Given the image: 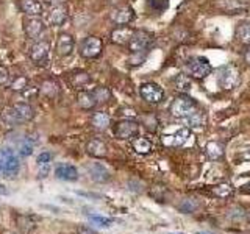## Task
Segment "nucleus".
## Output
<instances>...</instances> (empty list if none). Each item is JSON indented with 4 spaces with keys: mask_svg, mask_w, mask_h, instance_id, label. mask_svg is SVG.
Segmentation results:
<instances>
[{
    "mask_svg": "<svg viewBox=\"0 0 250 234\" xmlns=\"http://www.w3.org/2000/svg\"><path fill=\"white\" fill-rule=\"evenodd\" d=\"M244 58H246V62H249V64H250V45H249V49L246 50Z\"/></svg>",
    "mask_w": 250,
    "mask_h": 234,
    "instance_id": "obj_43",
    "label": "nucleus"
},
{
    "mask_svg": "<svg viewBox=\"0 0 250 234\" xmlns=\"http://www.w3.org/2000/svg\"><path fill=\"white\" fill-rule=\"evenodd\" d=\"M205 152H207V156L211 159V161H217V159H221L222 156H224V145L222 144H219L216 142V140H211V142L207 144L205 147Z\"/></svg>",
    "mask_w": 250,
    "mask_h": 234,
    "instance_id": "obj_23",
    "label": "nucleus"
},
{
    "mask_svg": "<svg viewBox=\"0 0 250 234\" xmlns=\"http://www.w3.org/2000/svg\"><path fill=\"white\" fill-rule=\"evenodd\" d=\"M18 150H19V155L21 156H30L31 153H33V150H35V142L31 139H23V140H21L19 142V145H18Z\"/></svg>",
    "mask_w": 250,
    "mask_h": 234,
    "instance_id": "obj_32",
    "label": "nucleus"
},
{
    "mask_svg": "<svg viewBox=\"0 0 250 234\" xmlns=\"http://www.w3.org/2000/svg\"><path fill=\"white\" fill-rule=\"evenodd\" d=\"M55 176L62 181H75L78 179V170L72 164H60L55 169Z\"/></svg>",
    "mask_w": 250,
    "mask_h": 234,
    "instance_id": "obj_18",
    "label": "nucleus"
},
{
    "mask_svg": "<svg viewBox=\"0 0 250 234\" xmlns=\"http://www.w3.org/2000/svg\"><path fill=\"white\" fill-rule=\"evenodd\" d=\"M186 122H188V127H191V128H203L207 123V116L202 111H195L189 117H186Z\"/></svg>",
    "mask_w": 250,
    "mask_h": 234,
    "instance_id": "obj_26",
    "label": "nucleus"
},
{
    "mask_svg": "<svg viewBox=\"0 0 250 234\" xmlns=\"http://www.w3.org/2000/svg\"><path fill=\"white\" fill-rule=\"evenodd\" d=\"M45 31L44 22L39 18H25L23 19V33L27 39H38Z\"/></svg>",
    "mask_w": 250,
    "mask_h": 234,
    "instance_id": "obj_12",
    "label": "nucleus"
},
{
    "mask_svg": "<svg viewBox=\"0 0 250 234\" xmlns=\"http://www.w3.org/2000/svg\"><path fill=\"white\" fill-rule=\"evenodd\" d=\"M27 88H28V80H27V77H23V75L14 77L10 84V89L13 91H25Z\"/></svg>",
    "mask_w": 250,
    "mask_h": 234,
    "instance_id": "obj_34",
    "label": "nucleus"
},
{
    "mask_svg": "<svg viewBox=\"0 0 250 234\" xmlns=\"http://www.w3.org/2000/svg\"><path fill=\"white\" fill-rule=\"evenodd\" d=\"M236 39L244 45H250V22H242L236 28Z\"/></svg>",
    "mask_w": 250,
    "mask_h": 234,
    "instance_id": "obj_27",
    "label": "nucleus"
},
{
    "mask_svg": "<svg viewBox=\"0 0 250 234\" xmlns=\"http://www.w3.org/2000/svg\"><path fill=\"white\" fill-rule=\"evenodd\" d=\"M35 117V109L30 103H25V101H19L13 106H10L3 114V119L8 125H18V123H23L28 122Z\"/></svg>",
    "mask_w": 250,
    "mask_h": 234,
    "instance_id": "obj_1",
    "label": "nucleus"
},
{
    "mask_svg": "<svg viewBox=\"0 0 250 234\" xmlns=\"http://www.w3.org/2000/svg\"><path fill=\"white\" fill-rule=\"evenodd\" d=\"M114 136L117 139H133L139 135V123L135 120H119L114 125Z\"/></svg>",
    "mask_w": 250,
    "mask_h": 234,
    "instance_id": "obj_8",
    "label": "nucleus"
},
{
    "mask_svg": "<svg viewBox=\"0 0 250 234\" xmlns=\"http://www.w3.org/2000/svg\"><path fill=\"white\" fill-rule=\"evenodd\" d=\"M21 170V162L16 153L10 148L0 152V175L6 178H14Z\"/></svg>",
    "mask_w": 250,
    "mask_h": 234,
    "instance_id": "obj_3",
    "label": "nucleus"
},
{
    "mask_svg": "<svg viewBox=\"0 0 250 234\" xmlns=\"http://www.w3.org/2000/svg\"><path fill=\"white\" fill-rule=\"evenodd\" d=\"M169 234H183V233H169Z\"/></svg>",
    "mask_w": 250,
    "mask_h": 234,
    "instance_id": "obj_45",
    "label": "nucleus"
},
{
    "mask_svg": "<svg viewBox=\"0 0 250 234\" xmlns=\"http://www.w3.org/2000/svg\"><path fill=\"white\" fill-rule=\"evenodd\" d=\"M244 191H246V192H249V194H250V183H249V184H247V186H246V189H244Z\"/></svg>",
    "mask_w": 250,
    "mask_h": 234,
    "instance_id": "obj_44",
    "label": "nucleus"
},
{
    "mask_svg": "<svg viewBox=\"0 0 250 234\" xmlns=\"http://www.w3.org/2000/svg\"><path fill=\"white\" fill-rule=\"evenodd\" d=\"M109 20L116 23V25H127V23L135 20V11L128 5L116 6L109 11Z\"/></svg>",
    "mask_w": 250,
    "mask_h": 234,
    "instance_id": "obj_9",
    "label": "nucleus"
},
{
    "mask_svg": "<svg viewBox=\"0 0 250 234\" xmlns=\"http://www.w3.org/2000/svg\"><path fill=\"white\" fill-rule=\"evenodd\" d=\"M70 84L77 89H83L86 84L91 81V75L88 72H83V70H78V72H74L70 75Z\"/></svg>",
    "mask_w": 250,
    "mask_h": 234,
    "instance_id": "obj_24",
    "label": "nucleus"
},
{
    "mask_svg": "<svg viewBox=\"0 0 250 234\" xmlns=\"http://www.w3.org/2000/svg\"><path fill=\"white\" fill-rule=\"evenodd\" d=\"M92 92H94V96H96L99 103H105V101H108L109 98H111V92H109L108 88H104V86H100V88H96Z\"/></svg>",
    "mask_w": 250,
    "mask_h": 234,
    "instance_id": "obj_36",
    "label": "nucleus"
},
{
    "mask_svg": "<svg viewBox=\"0 0 250 234\" xmlns=\"http://www.w3.org/2000/svg\"><path fill=\"white\" fill-rule=\"evenodd\" d=\"M214 195L219 198H229L233 195V186L230 183H221L214 187Z\"/></svg>",
    "mask_w": 250,
    "mask_h": 234,
    "instance_id": "obj_30",
    "label": "nucleus"
},
{
    "mask_svg": "<svg viewBox=\"0 0 250 234\" xmlns=\"http://www.w3.org/2000/svg\"><path fill=\"white\" fill-rule=\"evenodd\" d=\"M74 38L69 33H61L57 39V53L61 58H66L69 55H72L74 52Z\"/></svg>",
    "mask_w": 250,
    "mask_h": 234,
    "instance_id": "obj_15",
    "label": "nucleus"
},
{
    "mask_svg": "<svg viewBox=\"0 0 250 234\" xmlns=\"http://www.w3.org/2000/svg\"><path fill=\"white\" fill-rule=\"evenodd\" d=\"M133 35H135V30L122 25V27L114 28L111 31V35H109V38H111V42H114L117 45H128Z\"/></svg>",
    "mask_w": 250,
    "mask_h": 234,
    "instance_id": "obj_14",
    "label": "nucleus"
},
{
    "mask_svg": "<svg viewBox=\"0 0 250 234\" xmlns=\"http://www.w3.org/2000/svg\"><path fill=\"white\" fill-rule=\"evenodd\" d=\"M195 111H197V101L192 97L186 96V94L175 97V100L170 105V114L177 117V119H186Z\"/></svg>",
    "mask_w": 250,
    "mask_h": 234,
    "instance_id": "obj_2",
    "label": "nucleus"
},
{
    "mask_svg": "<svg viewBox=\"0 0 250 234\" xmlns=\"http://www.w3.org/2000/svg\"><path fill=\"white\" fill-rule=\"evenodd\" d=\"M199 234H211V233H199Z\"/></svg>",
    "mask_w": 250,
    "mask_h": 234,
    "instance_id": "obj_46",
    "label": "nucleus"
},
{
    "mask_svg": "<svg viewBox=\"0 0 250 234\" xmlns=\"http://www.w3.org/2000/svg\"><path fill=\"white\" fill-rule=\"evenodd\" d=\"M60 91V86L55 83L53 80H45L42 84H41V92L45 94L47 97H55Z\"/></svg>",
    "mask_w": 250,
    "mask_h": 234,
    "instance_id": "obj_31",
    "label": "nucleus"
},
{
    "mask_svg": "<svg viewBox=\"0 0 250 234\" xmlns=\"http://www.w3.org/2000/svg\"><path fill=\"white\" fill-rule=\"evenodd\" d=\"M174 83H175V88L180 91V92H183L186 94L188 91H189L192 88V84H191V80H189V75H185V74H180L174 78Z\"/></svg>",
    "mask_w": 250,
    "mask_h": 234,
    "instance_id": "obj_29",
    "label": "nucleus"
},
{
    "mask_svg": "<svg viewBox=\"0 0 250 234\" xmlns=\"http://www.w3.org/2000/svg\"><path fill=\"white\" fill-rule=\"evenodd\" d=\"M102 50H104V41L97 36L84 38L80 45V55L86 59H94V58L100 57Z\"/></svg>",
    "mask_w": 250,
    "mask_h": 234,
    "instance_id": "obj_7",
    "label": "nucleus"
},
{
    "mask_svg": "<svg viewBox=\"0 0 250 234\" xmlns=\"http://www.w3.org/2000/svg\"><path fill=\"white\" fill-rule=\"evenodd\" d=\"M91 123L92 127L96 130H100L104 131L109 127V123H111V119H109V116L104 111H99V113H94L92 117H91Z\"/></svg>",
    "mask_w": 250,
    "mask_h": 234,
    "instance_id": "obj_22",
    "label": "nucleus"
},
{
    "mask_svg": "<svg viewBox=\"0 0 250 234\" xmlns=\"http://www.w3.org/2000/svg\"><path fill=\"white\" fill-rule=\"evenodd\" d=\"M66 0H47V3L52 6H58V5H64Z\"/></svg>",
    "mask_w": 250,
    "mask_h": 234,
    "instance_id": "obj_41",
    "label": "nucleus"
},
{
    "mask_svg": "<svg viewBox=\"0 0 250 234\" xmlns=\"http://www.w3.org/2000/svg\"><path fill=\"white\" fill-rule=\"evenodd\" d=\"M147 5L153 13L160 14L169 8V0H147Z\"/></svg>",
    "mask_w": 250,
    "mask_h": 234,
    "instance_id": "obj_33",
    "label": "nucleus"
},
{
    "mask_svg": "<svg viewBox=\"0 0 250 234\" xmlns=\"http://www.w3.org/2000/svg\"><path fill=\"white\" fill-rule=\"evenodd\" d=\"M89 220L94 223V225H99V226H104V228H109L114 220L113 218H109V217H104V215H97V214H89Z\"/></svg>",
    "mask_w": 250,
    "mask_h": 234,
    "instance_id": "obj_35",
    "label": "nucleus"
},
{
    "mask_svg": "<svg viewBox=\"0 0 250 234\" xmlns=\"http://www.w3.org/2000/svg\"><path fill=\"white\" fill-rule=\"evenodd\" d=\"M77 103L78 106H80L82 109H92L96 108V105L99 103L96 96H94V92H88V91H82L80 94L77 96Z\"/></svg>",
    "mask_w": 250,
    "mask_h": 234,
    "instance_id": "obj_21",
    "label": "nucleus"
},
{
    "mask_svg": "<svg viewBox=\"0 0 250 234\" xmlns=\"http://www.w3.org/2000/svg\"><path fill=\"white\" fill-rule=\"evenodd\" d=\"M191 136L189 128H180L172 135H164L163 136V144L167 147H182L188 139Z\"/></svg>",
    "mask_w": 250,
    "mask_h": 234,
    "instance_id": "obj_13",
    "label": "nucleus"
},
{
    "mask_svg": "<svg viewBox=\"0 0 250 234\" xmlns=\"http://www.w3.org/2000/svg\"><path fill=\"white\" fill-rule=\"evenodd\" d=\"M86 152H88V155L94 156V158H104L108 153V147L104 140L92 139L88 142V145H86Z\"/></svg>",
    "mask_w": 250,
    "mask_h": 234,
    "instance_id": "obj_19",
    "label": "nucleus"
},
{
    "mask_svg": "<svg viewBox=\"0 0 250 234\" xmlns=\"http://www.w3.org/2000/svg\"><path fill=\"white\" fill-rule=\"evenodd\" d=\"M69 11L64 5H58V6H52V10L47 14V22L53 27H60L67 20Z\"/></svg>",
    "mask_w": 250,
    "mask_h": 234,
    "instance_id": "obj_16",
    "label": "nucleus"
},
{
    "mask_svg": "<svg viewBox=\"0 0 250 234\" xmlns=\"http://www.w3.org/2000/svg\"><path fill=\"white\" fill-rule=\"evenodd\" d=\"M50 53V44L47 41H38L30 47L28 58L35 62V64H42L47 61Z\"/></svg>",
    "mask_w": 250,
    "mask_h": 234,
    "instance_id": "obj_11",
    "label": "nucleus"
},
{
    "mask_svg": "<svg viewBox=\"0 0 250 234\" xmlns=\"http://www.w3.org/2000/svg\"><path fill=\"white\" fill-rule=\"evenodd\" d=\"M133 148L139 155H147L152 152V142L146 137H138L133 140Z\"/></svg>",
    "mask_w": 250,
    "mask_h": 234,
    "instance_id": "obj_28",
    "label": "nucleus"
},
{
    "mask_svg": "<svg viewBox=\"0 0 250 234\" xmlns=\"http://www.w3.org/2000/svg\"><path fill=\"white\" fill-rule=\"evenodd\" d=\"M236 161L238 162H250V145L239 150V153L236 156Z\"/></svg>",
    "mask_w": 250,
    "mask_h": 234,
    "instance_id": "obj_39",
    "label": "nucleus"
},
{
    "mask_svg": "<svg viewBox=\"0 0 250 234\" xmlns=\"http://www.w3.org/2000/svg\"><path fill=\"white\" fill-rule=\"evenodd\" d=\"M200 208V203L195 198H183L178 203V211L183 214H192Z\"/></svg>",
    "mask_w": 250,
    "mask_h": 234,
    "instance_id": "obj_25",
    "label": "nucleus"
},
{
    "mask_svg": "<svg viewBox=\"0 0 250 234\" xmlns=\"http://www.w3.org/2000/svg\"><path fill=\"white\" fill-rule=\"evenodd\" d=\"M139 94L147 103H160V101L164 98V91L161 86H158L156 83H144L141 84L139 88Z\"/></svg>",
    "mask_w": 250,
    "mask_h": 234,
    "instance_id": "obj_10",
    "label": "nucleus"
},
{
    "mask_svg": "<svg viewBox=\"0 0 250 234\" xmlns=\"http://www.w3.org/2000/svg\"><path fill=\"white\" fill-rule=\"evenodd\" d=\"M42 3L39 0H22V11L30 18H39L42 14Z\"/></svg>",
    "mask_w": 250,
    "mask_h": 234,
    "instance_id": "obj_20",
    "label": "nucleus"
},
{
    "mask_svg": "<svg viewBox=\"0 0 250 234\" xmlns=\"http://www.w3.org/2000/svg\"><path fill=\"white\" fill-rule=\"evenodd\" d=\"M52 159H53V155L50 152H42L38 155L36 162H38V166H47V164H50Z\"/></svg>",
    "mask_w": 250,
    "mask_h": 234,
    "instance_id": "obj_37",
    "label": "nucleus"
},
{
    "mask_svg": "<svg viewBox=\"0 0 250 234\" xmlns=\"http://www.w3.org/2000/svg\"><path fill=\"white\" fill-rule=\"evenodd\" d=\"M143 122H144V125L150 131H155L156 130V117L153 114H146V116H143Z\"/></svg>",
    "mask_w": 250,
    "mask_h": 234,
    "instance_id": "obj_38",
    "label": "nucleus"
},
{
    "mask_svg": "<svg viewBox=\"0 0 250 234\" xmlns=\"http://www.w3.org/2000/svg\"><path fill=\"white\" fill-rule=\"evenodd\" d=\"M8 194H10V191L6 189V186L0 184V195H8Z\"/></svg>",
    "mask_w": 250,
    "mask_h": 234,
    "instance_id": "obj_42",
    "label": "nucleus"
},
{
    "mask_svg": "<svg viewBox=\"0 0 250 234\" xmlns=\"http://www.w3.org/2000/svg\"><path fill=\"white\" fill-rule=\"evenodd\" d=\"M86 170H88L89 176L96 183H106L108 179L111 178V175H109V170L104 166V164H100V162L89 164V166L86 167Z\"/></svg>",
    "mask_w": 250,
    "mask_h": 234,
    "instance_id": "obj_17",
    "label": "nucleus"
},
{
    "mask_svg": "<svg viewBox=\"0 0 250 234\" xmlns=\"http://www.w3.org/2000/svg\"><path fill=\"white\" fill-rule=\"evenodd\" d=\"M153 33L150 31H146V30H141V31H135L133 35L131 41L128 42V49L131 53H146L148 52V49L152 47L153 44Z\"/></svg>",
    "mask_w": 250,
    "mask_h": 234,
    "instance_id": "obj_6",
    "label": "nucleus"
},
{
    "mask_svg": "<svg viewBox=\"0 0 250 234\" xmlns=\"http://www.w3.org/2000/svg\"><path fill=\"white\" fill-rule=\"evenodd\" d=\"M186 70H188V75L194 78V80H203V78H207L211 72H213V66H211L208 58L194 57L188 61Z\"/></svg>",
    "mask_w": 250,
    "mask_h": 234,
    "instance_id": "obj_4",
    "label": "nucleus"
},
{
    "mask_svg": "<svg viewBox=\"0 0 250 234\" xmlns=\"http://www.w3.org/2000/svg\"><path fill=\"white\" fill-rule=\"evenodd\" d=\"M8 80H10V72L5 66H0V84H5Z\"/></svg>",
    "mask_w": 250,
    "mask_h": 234,
    "instance_id": "obj_40",
    "label": "nucleus"
},
{
    "mask_svg": "<svg viewBox=\"0 0 250 234\" xmlns=\"http://www.w3.org/2000/svg\"><path fill=\"white\" fill-rule=\"evenodd\" d=\"M216 74H217V83L222 89H233V88H236L241 81L239 70L231 64L221 66L217 69Z\"/></svg>",
    "mask_w": 250,
    "mask_h": 234,
    "instance_id": "obj_5",
    "label": "nucleus"
}]
</instances>
